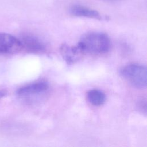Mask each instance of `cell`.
Instances as JSON below:
<instances>
[{"mask_svg":"<svg viewBox=\"0 0 147 147\" xmlns=\"http://www.w3.org/2000/svg\"><path fill=\"white\" fill-rule=\"evenodd\" d=\"M83 53L103 54L110 49L109 36L101 32H90L84 34L77 44Z\"/></svg>","mask_w":147,"mask_h":147,"instance_id":"1","label":"cell"},{"mask_svg":"<svg viewBox=\"0 0 147 147\" xmlns=\"http://www.w3.org/2000/svg\"><path fill=\"white\" fill-rule=\"evenodd\" d=\"M120 72L132 86L137 88L146 87L147 72L145 67L137 64H130L122 67Z\"/></svg>","mask_w":147,"mask_h":147,"instance_id":"2","label":"cell"},{"mask_svg":"<svg viewBox=\"0 0 147 147\" xmlns=\"http://www.w3.org/2000/svg\"><path fill=\"white\" fill-rule=\"evenodd\" d=\"M48 88L49 86L46 82L39 81L20 88L17 91V95L22 99H28L45 92Z\"/></svg>","mask_w":147,"mask_h":147,"instance_id":"3","label":"cell"},{"mask_svg":"<svg viewBox=\"0 0 147 147\" xmlns=\"http://www.w3.org/2000/svg\"><path fill=\"white\" fill-rule=\"evenodd\" d=\"M22 49L20 39L5 33H0V52L15 53Z\"/></svg>","mask_w":147,"mask_h":147,"instance_id":"4","label":"cell"},{"mask_svg":"<svg viewBox=\"0 0 147 147\" xmlns=\"http://www.w3.org/2000/svg\"><path fill=\"white\" fill-rule=\"evenodd\" d=\"M22 49H25L30 52H40L45 50V45L38 38L35 36L25 34L20 39Z\"/></svg>","mask_w":147,"mask_h":147,"instance_id":"5","label":"cell"},{"mask_svg":"<svg viewBox=\"0 0 147 147\" xmlns=\"http://www.w3.org/2000/svg\"><path fill=\"white\" fill-rule=\"evenodd\" d=\"M60 52L64 59L68 64L75 63L83 54L77 45L70 47L64 44L60 47Z\"/></svg>","mask_w":147,"mask_h":147,"instance_id":"6","label":"cell"},{"mask_svg":"<svg viewBox=\"0 0 147 147\" xmlns=\"http://www.w3.org/2000/svg\"><path fill=\"white\" fill-rule=\"evenodd\" d=\"M70 13L77 17H83L96 20H102V15L96 10L82 5H76L71 7Z\"/></svg>","mask_w":147,"mask_h":147,"instance_id":"7","label":"cell"},{"mask_svg":"<svg viewBox=\"0 0 147 147\" xmlns=\"http://www.w3.org/2000/svg\"><path fill=\"white\" fill-rule=\"evenodd\" d=\"M88 101L94 106L103 105L106 100V95L104 92L99 90L92 89L87 92Z\"/></svg>","mask_w":147,"mask_h":147,"instance_id":"8","label":"cell"},{"mask_svg":"<svg viewBox=\"0 0 147 147\" xmlns=\"http://www.w3.org/2000/svg\"><path fill=\"white\" fill-rule=\"evenodd\" d=\"M6 94H7L6 91H5L4 90H0V99H2L3 97H4Z\"/></svg>","mask_w":147,"mask_h":147,"instance_id":"9","label":"cell"},{"mask_svg":"<svg viewBox=\"0 0 147 147\" xmlns=\"http://www.w3.org/2000/svg\"><path fill=\"white\" fill-rule=\"evenodd\" d=\"M113 1H114V0H113Z\"/></svg>","mask_w":147,"mask_h":147,"instance_id":"10","label":"cell"}]
</instances>
